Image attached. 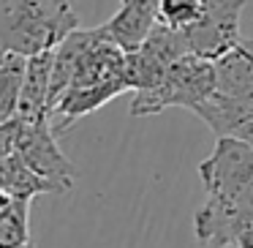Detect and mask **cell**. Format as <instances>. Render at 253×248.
I'll return each instance as SVG.
<instances>
[{"mask_svg": "<svg viewBox=\"0 0 253 248\" xmlns=\"http://www.w3.org/2000/svg\"><path fill=\"white\" fill-rule=\"evenodd\" d=\"M126 90V50L101 28L74 30L52 52L49 123L57 134Z\"/></svg>", "mask_w": 253, "mask_h": 248, "instance_id": "6da1fadb", "label": "cell"}, {"mask_svg": "<svg viewBox=\"0 0 253 248\" xmlns=\"http://www.w3.org/2000/svg\"><path fill=\"white\" fill-rule=\"evenodd\" d=\"M204 204L193 215L196 240L234 248L237 237L253 221V148L220 137L212 153L199 164Z\"/></svg>", "mask_w": 253, "mask_h": 248, "instance_id": "7a4b0ae2", "label": "cell"}, {"mask_svg": "<svg viewBox=\"0 0 253 248\" xmlns=\"http://www.w3.org/2000/svg\"><path fill=\"white\" fill-rule=\"evenodd\" d=\"M79 30L71 0H0V47L22 57L57 50Z\"/></svg>", "mask_w": 253, "mask_h": 248, "instance_id": "3957f363", "label": "cell"}, {"mask_svg": "<svg viewBox=\"0 0 253 248\" xmlns=\"http://www.w3.org/2000/svg\"><path fill=\"white\" fill-rule=\"evenodd\" d=\"M253 112V36L215 60V93L193 115L202 117L215 137H234Z\"/></svg>", "mask_w": 253, "mask_h": 248, "instance_id": "277c9868", "label": "cell"}, {"mask_svg": "<svg viewBox=\"0 0 253 248\" xmlns=\"http://www.w3.org/2000/svg\"><path fill=\"white\" fill-rule=\"evenodd\" d=\"M212 93H215V60L185 55L161 77L158 85H153L150 90H142V93H133L131 115L133 117L158 115L169 106H185V109L196 112Z\"/></svg>", "mask_w": 253, "mask_h": 248, "instance_id": "5b68a950", "label": "cell"}, {"mask_svg": "<svg viewBox=\"0 0 253 248\" xmlns=\"http://www.w3.org/2000/svg\"><path fill=\"white\" fill-rule=\"evenodd\" d=\"M185 55H193L191 47H188L185 33H182V30H174V28H166V25L158 22L136 50L126 52L128 90H133V93L150 90L153 85H158L161 77H164L177 60H182Z\"/></svg>", "mask_w": 253, "mask_h": 248, "instance_id": "8992f818", "label": "cell"}, {"mask_svg": "<svg viewBox=\"0 0 253 248\" xmlns=\"http://www.w3.org/2000/svg\"><path fill=\"white\" fill-rule=\"evenodd\" d=\"M14 153L44 180H49L55 186L57 194H66L74 188V172L71 161L60 153L55 142V128H52L49 117L41 120H22L19 117V131H17V145Z\"/></svg>", "mask_w": 253, "mask_h": 248, "instance_id": "52a82bcc", "label": "cell"}, {"mask_svg": "<svg viewBox=\"0 0 253 248\" xmlns=\"http://www.w3.org/2000/svg\"><path fill=\"white\" fill-rule=\"evenodd\" d=\"M245 0H202V17L193 28L182 30L193 55L218 60L242 41L240 19Z\"/></svg>", "mask_w": 253, "mask_h": 248, "instance_id": "ba28073f", "label": "cell"}, {"mask_svg": "<svg viewBox=\"0 0 253 248\" xmlns=\"http://www.w3.org/2000/svg\"><path fill=\"white\" fill-rule=\"evenodd\" d=\"M158 6L161 0H120L117 14L101 25V30L120 50L133 52L158 25Z\"/></svg>", "mask_w": 253, "mask_h": 248, "instance_id": "9c48e42d", "label": "cell"}, {"mask_svg": "<svg viewBox=\"0 0 253 248\" xmlns=\"http://www.w3.org/2000/svg\"><path fill=\"white\" fill-rule=\"evenodd\" d=\"M52 52L28 57V71H25V85H22L19 106H17V117H22V120H41V117H49Z\"/></svg>", "mask_w": 253, "mask_h": 248, "instance_id": "30bf717a", "label": "cell"}, {"mask_svg": "<svg viewBox=\"0 0 253 248\" xmlns=\"http://www.w3.org/2000/svg\"><path fill=\"white\" fill-rule=\"evenodd\" d=\"M0 191L22 199H33L41 197V194H57L55 186L49 180H44L41 175H36L17 153L0 155Z\"/></svg>", "mask_w": 253, "mask_h": 248, "instance_id": "8fae6325", "label": "cell"}, {"mask_svg": "<svg viewBox=\"0 0 253 248\" xmlns=\"http://www.w3.org/2000/svg\"><path fill=\"white\" fill-rule=\"evenodd\" d=\"M30 246V199L0 191V248Z\"/></svg>", "mask_w": 253, "mask_h": 248, "instance_id": "7c38bea8", "label": "cell"}, {"mask_svg": "<svg viewBox=\"0 0 253 248\" xmlns=\"http://www.w3.org/2000/svg\"><path fill=\"white\" fill-rule=\"evenodd\" d=\"M25 71H28V57L0 47V123H8L11 117H17Z\"/></svg>", "mask_w": 253, "mask_h": 248, "instance_id": "4fadbf2b", "label": "cell"}, {"mask_svg": "<svg viewBox=\"0 0 253 248\" xmlns=\"http://www.w3.org/2000/svg\"><path fill=\"white\" fill-rule=\"evenodd\" d=\"M202 17V0H161L158 22L174 30H188Z\"/></svg>", "mask_w": 253, "mask_h": 248, "instance_id": "5bb4252c", "label": "cell"}, {"mask_svg": "<svg viewBox=\"0 0 253 248\" xmlns=\"http://www.w3.org/2000/svg\"><path fill=\"white\" fill-rule=\"evenodd\" d=\"M234 248H253V221L242 229V235L237 237V246Z\"/></svg>", "mask_w": 253, "mask_h": 248, "instance_id": "9a60e30c", "label": "cell"}, {"mask_svg": "<svg viewBox=\"0 0 253 248\" xmlns=\"http://www.w3.org/2000/svg\"><path fill=\"white\" fill-rule=\"evenodd\" d=\"M28 248H30V246H28Z\"/></svg>", "mask_w": 253, "mask_h": 248, "instance_id": "2e32d148", "label": "cell"}]
</instances>
